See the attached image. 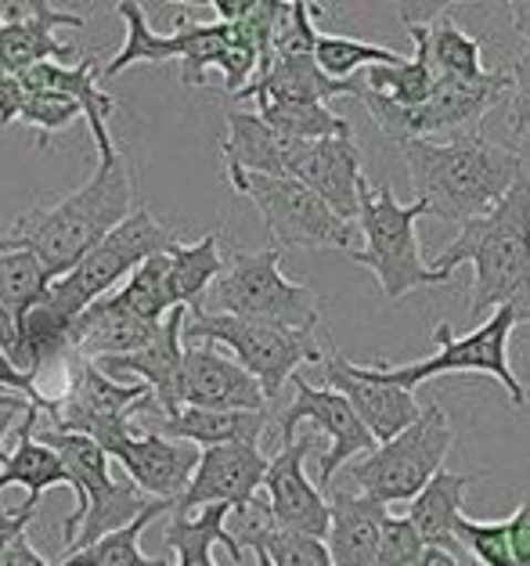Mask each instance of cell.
<instances>
[{
    "instance_id": "cell-52",
    "label": "cell",
    "mask_w": 530,
    "mask_h": 566,
    "mask_svg": "<svg viewBox=\"0 0 530 566\" xmlns=\"http://www.w3.org/2000/svg\"><path fill=\"white\" fill-rule=\"evenodd\" d=\"M249 552H253V556H257V566H274V563H271L268 556H263V552H260V548H249Z\"/></svg>"
},
{
    "instance_id": "cell-44",
    "label": "cell",
    "mask_w": 530,
    "mask_h": 566,
    "mask_svg": "<svg viewBox=\"0 0 530 566\" xmlns=\"http://www.w3.org/2000/svg\"><path fill=\"white\" fill-rule=\"evenodd\" d=\"M0 394H15L22 400H30L37 411H51V405H54V397H48L44 390H40L33 376H25V371H19L15 365H11L4 347H0Z\"/></svg>"
},
{
    "instance_id": "cell-28",
    "label": "cell",
    "mask_w": 530,
    "mask_h": 566,
    "mask_svg": "<svg viewBox=\"0 0 530 566\" xmlns=\"http://www.w3.org/2000/svg\"><path fill=\"white\" fill-rule=\"evenodd\" d=\"M268 430V411H202L180 408L174 416L156 422V430L166 440H185L191 448H220V444H260Z\"/></svg>"
},
{
    "instance_id": "cell-15",
    "label": "cell",
    "mask_w": 530,
    "mask_h": 566,
    "mask_svg": "<svg viewBox=\"0 0 530 566\" xmlns=\"http://www.w3.org/2000/svg\"><path fill=\"white\" fill-rule=\"evenodd\" d=\"M314 451V437H297L292 444L278 448L274 459H268V473H263L260 488L268 491V516L278 531L306 534L325 542L329 534V499L325 491H318V483L306 480V454Z\"/></svg>"
},
{
    "instance_id": "cell-23",
    "label": "cell",
    "mask_w": 530,
    "mask_h": 566,
    "mask_svg": "<svg viewBox=\"0 0 530 566\" xmlns=\"http://www.w3.org/2000/svg\"><path fill=\"white\" fill-rule=\"evenodd\" d=\"M163 325H148L119 303L116 293L94 300L73 317L69 328V347L80 361H105V357H123L152 347L159 339Z\"/></svg>"
},
{
    "instance_id": "cell-39",
    "label": "cell",
    "mask_w": 530,
    "mask_h": 566,
    "mask_svg": "<svg viewBox=\"0 0 530 566\" xmlns=\"http://www.w3.org/2000/svg\"><path fill=\"white\" fill-rule=\"evenodd\" d=\"M314 62L332 80H351L357 73H365L368 65H401L404 54H397L394 48H383V44H368V40L318 33Z\"/></svg>"
},
{
    "instance_id": "cell-32",
    "label": "cell",
    "mask_w": 530,
    "mask_h": 566,
    "mask_svg": "<svg viewBox=\"0 0 530 566\" xmlns=\"http://www.w3.org/2000/svg\"><path fill=\"white\" fill-rule=\"evenodd\" d=\"M235 516H239V534H235V542H239L242 552L260 548L274 566H332L325 542L306 537V534L278 531L268 516L263 499H253L249 509H242V513H235Z\"/></svg>"
},
{
    "instance_id": "cell-19",
    "label": "cell",
    "mask_w": 530,
    "mask_h": 566,
    "mask_svg": "<svg viewBox=\"0 0 530 566\" xmlns=\"http://www.w3.org/2000/svg\"><path fill=\"white\" fill-rule=\"evenodd\" d=\"M322 365H325L329 390H336L340 397L351 400V408L357 411V419L365 422V430L372 433L375 444L394 440L423 416V405H418L408 390L368 379L365 371H361V365H354L346 354L329 350V357H322Z\"/></svg>"
},
{
    "instance_id": "cell-37",
    "label": "cell",
    "mask_w": 530,
    "mask_h": 566,
    "mask_svg": "<svg viewBox=\"0 0 530 566\" xmlns=\"http://www.w3.org/2000/svg\"><path fill=\"white\" fill-rule=\"evenodd\" d=\"M426 51L437 76L451 80H477L484 73V48L472 40L463 25L451 19V11H437L426 19Z\"/></svg>"
},
{
    "instance_id": "cell-18",
    "label": "cell",
    "mask_w": 530,
    "mask_h": 566,
    "mask_svg": "<svg viewBox=\"0 0 530 566\" xmlns=\"http://www.w3.org/2000/svg\"><path fill=\"white\" fill-rule=\"evenodd\" d=\"M285 177L314 191L332 213L357 220V188L365 181L361 151L354 137H325V142H297Z\"/></svg>"
},
{
    "instance_id": "cell-20",
    "label": "cell",
    "mask_w": 530,
    "mask_h": 566,
    "mask_svg": "<svg viewBox=\"0 0 530 566\" xmlns=\"http://www.w3.org/2000/svg\"><path fill=\"white\" fill-rule=\"evenodd\" d=\"M180 408L202 411H268L260 382L242 371L214 343L185 347L180 361Z\"/></svg>"
},
{
    "instance_id": "cell-50",
    "label": "cell",
    "mask_w": 530,
    "mask_h": 566,
    "mask_svg": "<svg viewBox=\"0 0 530 566\" xmlns=\"http://www.w3.org/2000/svg\"><path fill=\"white\" fill-rule=\"evenodd\" d=\"M415 566H472V563L463 559V556H455V552H444V548L426 545V548H423V556H418Z\"/></svg>"
},
{
    "instance_id": "cell-24",
    "label": "cell",
    "mask_w": 530,
    "mask_h": 566,
    "mask_svg": "<svg viewBox=\"0 0 530 566\" xmlns=\"http://www.w3.org/2000/svg\"><path fill=\"white\" fill-rule=\"evenodd\" d=\"M361 73L351 80H332L311 59H271V65L249 84L235 102H289V105H325L329 98H357Z\"/></svg>"
},
{
    "instance_id": "cell-4",
    "label": "cell",
    "mask_w": 530,
    "mask_h": 566,
    "mask_svg": "<svg viewBox=\"0 0 530 566\" xmlns=\"http://www.w3.org/2000/svg\"><path fill=\"white\" fill-rule=\"evenodd\" d=\"M426 217V202L412 199L401 206L394 188H368V177L357 188V234L365 239V250H351V260L368 268L380 279L383 296L404 300L415 289L448 282L429 264H423L415 239V220Z\"/></svg>"
},
{
    "instance_id": "cell-21",
    "label": "cell",
    "mask_w": 530,
    "mask_h": 566,
    "mask_svg": "<svg viewBox=\"0 0 530 566\" xmlns=\"http://www.w3.org/2000/svg\"><path fill=\"white\" fill-rule=\"evenodd\" d=\"M97 65L94 59H83L80 65H59V62H40L30 65L25 73H19V84L25 91H48V94H62V98L80 105V116L87 119L94 148H97V163H108L119 156V145L113 130H108V116L116 113V98L108 91L97 87Z\"/></svg>"
},
{
    "instance_id": "cell-35",
    "label": "cell",
    "mask_w": 530,
    "mask_h": 566,
    "mask_svg": "<svg viewBox=\"0 0 530 566\" xmlns=\"http://www.w3.org/2000/svg\"><path fill=\"white\" fill-rule=\"evenodd\" d=\"M48 274L37 264V256L0 250V347L11 354L22 317L30 314L48 293Z\"/></svg>"
},
{
    "instance_id": "cell-10",
    "label": "cell",
    "mask_w": 530,
    "mask_h": 566,
    "mask_svg": "<svg viewBox=\"0 0 530 566\" xmlns=\"http://www.w3.org/2000/svg\"><path fill=\"white\" fill-rule=\"evenodd\" d=\"M451 448H455V430L448 416H444L440 405H429L408 430L368 451L361 462H354L351 476L365 491V499L380 505L412 502L440 473Z\"/></svg>"
},
{
    "instance_id": "cell-27",
    "label": "cell",
    "mask_w": 530,
    "mask_h": 566,
    "mask_svg": "<svg viewBox=\"0 0 530 566\" xmlns=\"http://www.w3.org/2000/svg\"><path fill=\"white\" fill-rule=\"evenodd\" d=\"M292 148H297V142L268 127L257 113H249V108H228V137L220 145L228 174L285 177Z\"/></svg>"
},
{
    "instance_id": "cell-26",
    "label": "cell",
    "mask_w": 530,
    "mask_h": 566,
    "mask_svg": "<svg viewBox=\"0 0 530 566\" xmlns=\"http://www.w3.org/2000/svg\"><path fill=\"white\" fill-rule=\"evenodd\" d=\"M484 476H487V469H477V473H448V469H440V473L408 502V523L418 531V537H423L426 545L469 559L455 542V520L463 516L466 491Z\"/></svg>"
},
{
    "instance_id": "cell-43",
    "label": "cell",
    "mask_w": 530,
    "mask_h": 566,
    "mask_svg": "<svg viewBox=\"0 0 530 566\" xmlns=\"http://www.w3.org/2000/svg\"><path fill=\"white\" fill-rule=\"evenodd\" d=\"M426 542L408 523V516H386L375 545V566H415Z\"/></svg>"
},
{
    "instance_id": "cell-46",
    "label": "cell",
    "mask_w": 530,
    "mask_h": 566,
    "mask_svg": "<svg viewBox=\"0 0 530 566\" xmlns=\"http://www.w3.org/2000/svg\"><path fill=\"white\" fill-rule=\"evenodd\" d=\"M509 527V552L512 566H530V494L520 502V509L506 520Z\"/></svg>"
},
{
    "instance_id": "cell-16",
    "label": "cell",
    "mask_w": 530,
    "mask_h": 566,
    "mask_svg": "<svg viewBox=\"0 0 530 566\" xmlns=\"http://www.w3.org/2000/svg\"><path fill=\"white\" fill-rule=\"evenodd\" d=\"M83 15L62 11L48 0H11L0 4V73L19 76L30 65L59 62L73 54V44H65L62 30H83Z\"/></svg>"
},
{
    "instance_id": "cell-40",
    "label": "cell",
    "mask_w": 530,
    "mask_h": 566,
    "mask_svg": "<svg viewBox=\"0 0 530 566\" xmlns=\"http://www.w3.org/2000/svg\"><path fill=\"white\" fill-rule=\"evenodd\" d=\"M119 303L148 325H163V317L174 311L170 293H166V253L148 256L142 268L116 289Z\"/></svg>"
},
{
    "instance_id": "cell-11",
    "label": "cell",
    "mask_w": 530,
    "mask_h": 566,
    "mask_svg": "<svg viewBox=\"0 0 530 566\" xmlns=\"http://www.w3.org/2000/svg\"><path fill=\"white\" fill-rule=\"evenodd\" d=\"M231 188L246 196L263 217L274 250H343L351 253L361 239L354 220H343L292 177L228 174Z\"/></svg>"
},
{
    "instance_id": "cell-9",
    "label": "cell",
    "mask_w": 530,
    "mask_h": 566,
    "mask_svg": "<svg viewBox=\"0 0 530 566\" xmlns=\"http://www.w3.org/2000/svg\"><path fill=\"white\" fill-rule=\"evenodd\" d=\"M520 325V317H516L512 307H498L491 317H487L484 325L472 328L469 336H455L448 322H440L434 328V339L440 354L426 357V361H412V365H361L368 379L375 382H386V386H397V390H415V386H423L426 379L434 376H448V371H484V376H495L498 386L512 397L516 408L527 405V390L520 376L512 371L509 365V336L512 328Z\"/></svg>"
},
{
    "instance_id": "cell-25",
    "label": "cell",
    "mask_w": 530,
    "mask_h": 566,
    "mask_svg": "<svg viewBox=\"0 0 530 566\" xmlns=\"http://www.w3.org/2000/svg\"><path fill=\"white\" fill-rule=\"evenodd\" d=\"M329 499V534L325 548L332 566H375V545L380 527L389 516L386 505L365 499V494H325Z\"/></svg>"
},
{
    "instance_id": "cell-5",
    "label": "cell",
    "mask_w": 530,
    "mask_h": 566,
    "mask_svg": "<svg viewBox=\"0 0 530 566\" xmlns=\"http://www.w3.org/2000/svg\"><path fill=\"white\" fill-rule=\"evenodd\" d=\"M202 339L214 343V347H225L231 354V361L260 382L268 405L297 376L300 365H322L325 357L314 333H297V328L249 322V317L214 314L206 307L188 311L185 317V343L199 347Z\"/></svg>"
},
{
    "instance_id": "cell-2",
    "label": "cell",
    "mask_w": 530,
    "mask_h": 566,
    "mask_svg": "<svg viewBox=\"0 0 530 566\" xmlns=\"http://www.w3.org/2000/svg\"><path fill=\"white\" fill-rule=\"evenodd\" d=\"M472 264L469 317L512 307L520 322H530V177L516 185L484 217L463 224L455 245H448L434 264L437 274L451 279L455 268Z\"/></svg>"
},
{
    "instance_id": "cell-17",
    "label": "cell",
    "mask_w": 530,
    "mask_h": 566,
    "mask_svg": "<svg viewBox=\"0 0 530 566\" xmlns=\"http://www.w3.org/2000/svg\"><path fill=\"white\" fill-rule=\"evenodd\" d=\"M263 473H268V454L260 444H220L199 451V465L188 480L185 494L174 502L177 516H191L206 505H231V513H242L257 499Z\"/></svg>"
},
{
    "instance_id": "cell-29",
    "label": "cell",
    "mask_w": 530,
    "mask_h": 566,
    "mask_svg": "<svg viewBox=\"0 0 530 566\" xmlns=\"http://www.w3.org/2000/svg\"><path fill=\"white\" fill-rule=\"evenodd\" d=\"M37 419H40L37 408L25 411L22 426L15 430V448L4 454V465H0V491H4V488H25L33 502L44 499V491H51V488L73 491V476H69V469L62 465V459L48 444H40V440L33 437Z\"/></svg>"
},
{
    "instance_id": "cell-1",
    "label": "cell",
    "mask_w": 530,
    "mask_h": 566,
    "mask_svg": "<svg viewBox=\"0 0 530 566\" xmlns=\"http://www.w3.org/2000/svg\"><path fill=\"white\" fill-rule=\"evenodd\" d=\"M134 181L123 151L116 159L97 163L94 177L73 196L22 213L8 231H0V250L37 256L48 282L69 274L108 231L131 217Z\"/></svg>"
},
{
    "instance_id": "cell-41",
    "label": "cell",
    "mask_w": 530,
    "mask_h": 566,
    "mask_svg": "<svg viewBox=\"0 0 530 566\" xmlns=\"http://www.w3.org/2000/svg\"><path fill=\"white\" fill-rule=\"evenodd\" d=\"M455 542L477 566H512L506 520L480 523V520H469L463 513L455 520Z\"/></svg>"
},
{
    "instance_id": "cell-14",
    "label": "cell",
    "mask_w": 530,
    "mask_h": 566,
    "mask_svg": "<svg viewBox=\"0 0 530 566\" xmlns=\"http://www.w3.org/2000/svg\"><path fill=\"white\" fill-rule=\"evenodd\" d=\"M108 454V462H119L137 491L152 502H177L185 494L188 480L199 465V448L185 440H166L152 430H134V422L116 426L94 440Z\"/></svg>"
},
{
    "instance_id": "cell-38",
    "label": "cell",
    "mask_w": 530,
    "mask_h": 566,
    "mask_svg": "<svg viewBox=\"0 0 530 566\" xmlns=\"http://www.w3.org/2000/svg\"><path fill=\"white\" fill-rule=\"evenodd\" d=\"M257 116L292 142H325V137H354V127L325 105L257 102Z\"/></svg>"
},
{
    "instance_id": "cell-6",
    "label": "cell",
    "mask_w": 530,
    "mask_h": 566,
    "mask_svg": "<svg viewBox=\"0 0 530 566\" xmlns=\"http://www.w3.org/2000/svg\"><path fill=\"white\" fill-rule=\"evenodd\" d=\"M509 87H512L509 69H484L477 80L437 76L429 98L418 105H394L389 98L365 91V84H361L357 98L365 102L375 127H380L389 142L408 145V142H434V134L451 137V134L472 130L501 98H506Z\"/></svg>"
},
{
    "instance_id": "cell-13",
    "label": "cell",
    "mask_w": 530,
    "mask_h": 566,
    "mask_svg": "<svg viewBox=\"0 0 530 566\" xmlns=\"http://www.w3.org/2000/svg\"><path fill=\"white\" fill-rule=\"evenodd\" d=\"M289 382L297 386V397H292V405L285 411H278V433H282V444H292L297 440V426L311 422L314 430H322L329 437V451L322 454V465H318V491H325L343 462L357 459V454H368L380 444L372 440V433L357 419V411L351 408L346 397L329 390V386L306 382L300 371Z\"/></svg>"
},
{
    "instance_id": "cell-42",
    "label": "cell",
    "mask_w": 530,
    "mask_h": 566,
    "mask_svg": "<svg viewBox=\"0 0 530 566\" xmlns=\"http://www.w3.org/2000/svg\"><path fill=\"white\" fill-rule=\"evenodd\" d=\"M76 116H80L76 102L62 98V94H48V91H25V102H22V113H19V119L25 123V127L37 130L40 148H48L51 134L65 130Z\"/></svg>"
},
{
    "instance_id": "cell-47",
    "label": "cell",
    "mask_w": 530,
    "mask_h": 566,
    "mask_svg": "<svg viewBox=\"0 0 530 566\" xmlns=\"http://www.w3.org/2000/svg\"><path fill=\"white\" fill-rule=\"evenodd\" d=\"M37 505L40 502H33V499H25L22 505H15V509H0V556H4V548L15 542L19 534H25V527L33 523V516H37Z\"/></svg>"
},
{
    "instance_id": "cell-36",
    "label": "cell",
    "mask_w": 530,
    "mask_h": 566,
    "mask_svg": "<svg viewBox=\"0 0 530 566\" xmlns=\"http://www.w3.org/2000/svg\"><path fill=\"white\" fill-rule=\"evenodd\" d=\"M163 513H174V505L170 502H152L142 516L127 523V527L97 537L94 545L80 548V552H69L59 566H170L166 556H145L142 552L145 527Z\"/></svg>"
},
{
    "instance_id": "cell-34",
    "label": "cell",
    "mask_w": 530,
    "mask_h": 566,
    "mask_svg": "<svg viewBox=\"0 0 530 566\" xmlns=\"http://www.w3.org/2000/svg\"><path fill=\"white\" fill-rule=\"evenodd\" d=\"M231 505H206L199 516H170L163 531V542L170 552H177V566H217L214 563V545H225L231 559H242V548L228 531Z\"/></svg>"
},
{
    "instance_id": "cell-51",
    "label": "cell",
    "mask_w": 530,
    "mask_h": 566,
    "mask_svg": "<svg viewBox=\"0 0 530 566\" xmlns=\"http://www.w3.org/2000/svg\"><path fill=\"white\" fill-rule=\"evenodd\" d=\"M509 19H512L516 36H523L530 44V0H516V4H509Z\"/></svg>"
},
{
    "instance_id": "cell-48",
    "label": "cell",
    "mask_w": 530,
    "mask_h": 566,
    "mask_svg": "<svg viewBox=\"0 0 530 566\" xmlns=\"http://www.w3.org/2000/svg\"><path fill=\"white\" fill-rule=\"evenodd\" d=\"M22 102H25V91L19 84V76L0 73V127H11V123L19 119Z\"/></svg>"
},
{
    "instance_id": "cell-3",
    "label": "cell",
    "mask_w": 530,
    "mask_h": 566,
    "mask_svg": "<svg viewBox=\"0 0 530 566\" xmlns=\"http://www.w3.org/2000/svg\"><path fill=\"white\" fill-rule=\"evenodd\" d=\"M401 151L415 199L426 202V217L458 228L484 217L516 185V177H523L520 151L487 142L477 130L451 134L448 142H408Z\"/></svg>"
},
{
    "instance_id": "cell-8",
    "label": "cell",
    "mask_w": 530,
    "mask_h": 566,
    "mask_svg": "<svg viewBox=\"0 0 530 566\" xmlns=\"http://www.w3.org/2000/svg\"><path fill=\"white\" fill-rule=\"evenodd\" d=\"M209 300H214V314L249 317V322L297 328V333H314L322 317L311 289L282 274V250L274 245L257 253H231L220 279L209 285Z\"/></svg>"
},
{
    "instance_id": "cell-7",
    "label": "cell",
    "mask_w": 530,
    "mask_h": 566,
    "mask_svg": "<svg viewBox=\"0 0 530 566\" xmlns=\"http://www.w3.org/2000/svg\"><path fill=\"white\" fill-rule=\"evenodd\" d=\"M177 242H180L177 234L170 228H163L148 206L131 210V217L108 231L73 271L48 285L40 303H48L54 314L73 322L83 307H91L94 300L113 293L123 279H131L134 268H142L148 256H159Z\"/></svg>"
},
{
    "instance_id": "cell-49",
    "label": "cell",
    "mask_w": 530,
    "mask_h": 566,
    "mask_svg": "<svg viewBox=\"0 0 530 566\" xmlns=\"http://www.w3.org/2000/svg\"><path fill=\"white\" fill-rule=\"evenodd\" d=\"M0 566H51V563L30 545V537L19 534L15 542L4 548V556H0Z\"/></svg>"
},
{
    "instance_id": "cell-30",
    "label": "cell",
    "mask_w": 530,
    "mask_h": 566,
    "mask_svg": "<svg viewBox=\"0 0 530 566\" xmlns=\"http://www.w3.org/2000/svg\"><path fill=\"white\" fill-rule=\"evenodd\" d=\"M401 22L412 36L415 54L404 59L401 65H368L361 73V84H365V91L389 98L394 105H418L429 98V91L437 84V73L429 65V51H426V19L418 22L412 11H401Z\"/></svg>"
},
{
    "instance_id": "cell-33",
    "label": "cell",
    "mask_w": 530,
    "mask_h": 566,
    "mask_svg": "<svg viewBox=\"0 0 530 566\" xmlns=\"http://www.w3.org/2000/svg\"><path fill=\"white\" fill-rule=\"evenodd\" d=\"M225 271V256H220V234L209 231L199 242H177L166 250V293H170L174 307L199 311L209 285Z\"/></svg>"
},
{
    "instance_id": "cell-22",
    "label": "cell",
    "mask_w": 530,
    "mask_h": 566,
    "mask_svg": "<svg viewBox=\"0 0 530 566\" xmlns=\"http://www.w3.org/2000/svg\"><path fill=\"white\" fill-rule=\"evenodd\" d=\"M185 307H174L163 317V333L152 347L137 350V354H123V357H105V361H91L105 371V376H137L152 400L159 405L163 419L180 411V361H185Z\"/></svg>"
},
{
    "instance_id": "cell-45",
    "label": "cell",
    "mask_w": 530,
    "mask_h": 566,
    "mask_svg": "<svg viewBox=\"0 0 530 566\" xmlns=\"http://www.w3.org/2000/svg\"><path fill=\"white\" fill-rule=\"evenodd\" d=\"M509 76H512V130L516 137H523L530 134V51L516 59Z\"/></svg>"
},
{
    "instance_id": "cell-31",
    "label": "cell",
    "mask_w": 530,
    "mask_h": 566,
    "mask_svg": "<svg viewBox=\"0 0 530 566\" xmlns=\"http://www.w3.org/2000/svg\"><path fill=\"white\" fill-rule=\"evenodd\" d=\"M119 19L127 22V44H123L119 54H113L102 69H97V80H113L119 76L123 69H131L134 62H148V65H163L170 59H185L188 54V40H191V30H188V15L177 19V30L174 33H156L145 19L142 4H134V0H123L116 4Z\"/></svg>"
},
{
    "instance_id": "cell-12",
    "label": "cell",
    "mask_w": 530,
    "mask_h": 566,
    "mask_svg": "<svg viewBox=\"0 0 530 566\" xmlns=\"http://www.w3.org/2000/svg\"><path fill=\"white\" fill-rule=\"evenodd\" d=\"M148 400L152 394L145 382H123V379L105 376V371L91 361L69 357L65 394L54 397L48 416L54 419L51 430L97 440L102 433L116 430V426L134 422V416L145 411Z\"/></svg>"
}]
</instances>
